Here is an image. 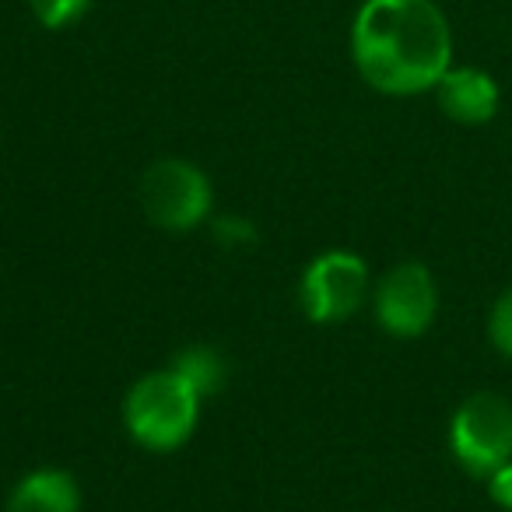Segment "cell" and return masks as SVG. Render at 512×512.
Returning a JSON list of instances; mask_svg holds the SVG:
<instances>
[{"label": "cell", "mask_w": 512, "mask_h": 512, "mask_svg": "<svg viewBox=\"0 0 512 512\" xmlns=\"http://www.w3.org/2000/svg\"><path fill=\"white\" fill-rule=\"evenodd\" d=\"M200 400L214 397V393L225 390L228 383V362L214 344H186L169 365Z\"/></svg>", "instance_id": "obj_9"}, {"label": "cell", "mask_w": 512, "mask_h": 512, "mask_svg": "<svg viewBox=\"0 0 512 512\" xmlns=\"http://www.w3.org/2000/svg\"><path fill=\"white\" fill-rule=\"evenodd\" d=\"M211 239L221 249H249L256 246V225L246 214H221L211 221Z\"/></svg>", "instance_id": "obj_11"}, {"label": "cell", "mask_w": 512, "mask_h": 512, "mask_svg": "<svg viewBox=\"0 0 512 512\" xmlns=\"http://www.w3.org/2000/svg\"><path fill=\"white\" fill-rule=\"evenodd\" d=\"M488 495H491V502H495L498 509L512 512V460L502 463V467L488 477Z\"/></svg>", "instance_id": "obj_13"}, {"label": "cell", "mask_w": 512, "mask_h": 512, "mask_svg": "<svg viewBox=\"0 0 512 512\" xmlns=\"http://www.w3.org/2000/svg\"><path fill=\"white\" fill-rule=\"evenodd\" d=\"M144 214L162 232H193L211 218L214 186L200 165L186 158H158L137 186Z\"/></svg>", "instance_id": "obj_4"}, {"label": "cell", "mask_w": 512, "mask_h": 512, "mask_svg": "<svg viewBox=\"0 0 512 512\" xmlns=\"http://www.w3.org/2000/svg\"><path fill=\"white\" fill-rule=\"evenodd\" d=\"M488 341L502 358L512 362V285L495 299L488 313Z\"/></svg>", "instance_id": "obj_12"}, {"label": "cell", "mask_w": 512, "mask_h": 512, "mask_svg": "<svg viewBox=\"0 0 512 512\" xmlns=\"http://www.w3.org/2000/svg\"><path fill=\"white\" fill-rule=\"evenodd\" d=\"M439 109L460 127H484V123L495 120L498 102V81L491 78L481 67H449L439 78V85L432 88Z\"/></svg>", "instance_id": "obj_7"}, {"label": "cell", "mask_w": 512, "mask_h": 512, "mask_svg": "<svg viewBox=\"0 0 512 512\" xmlns=\"http://www.w3.org/2000/svg\"><path fill=\"white\" fill-rule=\"evenodd\" d=\"M372 285L369 267L351 249H327L313 256L299 281L302 313L313 323H344L365 306Z\"/></svg>", "instance_id": "obj_5"}, {"label": "cell", "mask_w": 512, "mask_h": 512, "mask_svg": "<svg viewBox=\"0 0 512 512\" xmlns=\"http://www.w3.org/2000/svg\"><path fill=\"white\" fill-rule=\"evenodd\" d=\"M351 60L383 95H421L453 67V29L435 0H365L351 22Z\"/></svg>", "instance_id": "obj_1"}, {"label": "cell", "mask_w": 512, "mask_h": 512, "mask_svg": "<svg viewBox=\"0 0 512 512\" xmlns=\"http://www.w3.org/2000/svg\"><path fill=\"white\" fill-rule=\"evenodd\" d=\"M372 313L390 337H400V341L421 337L439 313V285L432 271L418 260L390 267L372 288Z\"/></svg>", "instance_id": "obj_6"}, {"label": "cell", "mask_w": 512, "mask_h": 512, "mask_svg": "<svg viewBox=\"0 0 512 512\" xmlns=\"http://www.w3.org/2000/svg\"><path fill=\"white\" fill-rule=\"evenodd\" d=\"M449 453L470 477L488 481L512 460V400L502 393H470L449 418Z\"/></svg>", "instance_id": "obj_3"}, {"label": "cell", "mask_w": 512, "mask_h": 512, "mask_svg": "<svg viewBox=\"0 0 512 512\" xmlns=\"http://www.w3.org/2000/svg\"><path fill=\"white\" fill-rule=\"evenodd\" d=\"M4 512H81V484L64 467H36L11 488Z\"/></svg>", "instance_id": "obj_8"}, {"label": "cell", "mask_w": 512, "mask_h": 512, "mask_svg": "<svg viewBox=\"0 0 512 512\" xmlns=\"http://www.w3.org/2000/svg\"><path fill=\"white\" fill-rule=\"evenodd\" d=\"M29 8L43 29L60 32L81 22L88 15V8H92V0H29Z\"/></svg>", "instance_id": "obj_10"}, {"label": "cell", "mask_w": 512, "mask_h": 512, "mask_svg": "<svg viewBox=\"0 0 512 512\" xmlns=\"http://www.w3.org/2000/svg\"><path fill=\"white\" fill-rule=\"evenodd\" d=\"M204 400L172 369L141 376L123 397V428L137 446L151 453H172L197 432Z\"/></svg>", "instance_id": "obj_2"}]
</instances>
